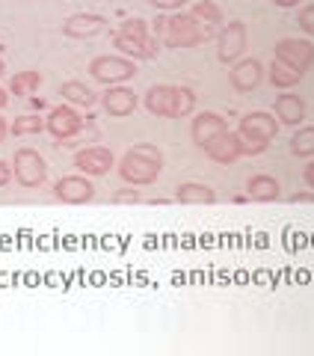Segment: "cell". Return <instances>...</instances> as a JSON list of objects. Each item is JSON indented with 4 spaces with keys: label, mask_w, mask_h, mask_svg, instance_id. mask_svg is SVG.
Returning <instances> with one entry per match:
<instances>
[{
    "label": "cell",
    "mask_w": 314,
    "mask_h": 356,
    "mask_svg": "<svg viewBox=\"0 0 314 356\" xmlns=\"http://www.w3.org/2000/svg\"><path fill=\"white\" fill-rule=\"evenodd\" d=\"M163 166H166V158L154 143H137V146H131L125 154H122V161L116 163V172L125 184L145 187V184H154L157 178H160Z\"/></svg>",
    "instance_id": "cell-1"
},
{
    "label": "cell",
    "mask_w": 314,
    "mask_h": 356,
    "mask_svg": "<svg viewBox=\"0 0 314 356\" xmlns=\"http://www.w3.org/2000/svg\"><path fill=\"white\" fill-rule=\"evenodd\" d=\"M142 104L157 119H187L196 110V92L190 86L175 83H154L145 89Z\"/></svg>",
    "instance_id": "cell-2"
},
{
    "label": "cell",
    "mask_w": 314,
    "mask_h": 356,
    "mask_svg": "<svg viewBox=\"0 0 314 356\" xmlns=\"http://www.w3.org/2000/svg\"><path fill=\"white\" fill-rule=\"evenodd\" d=\"M113 48L122 54V57H128L133 63L140 60H154L157 51H160V39L151 33L149 21L142 18H128L122 21L113 33Z\"/></svg>",
    "instance_id": "cell-3"
},
{
    "label": "cell",
    "mask_w": 314,
    "mask_h": 356,
    "mask_svg": "<svg viewBox=\"0 0 314 356\" xmlns=\"http://www.w3.org/2000/svg\"><path fill=\"white\" fill-rule=\"evenodd\" d=\"M238 134L243 140V158H255V154H264L276 140L279 119L276 113H267V110H252V113L240 116Z\"/></svg>",
    "instance_id": "cell-4"
},
{
    "label": "cell",
    "mask_w": 314,
    "mask_h": 356,
    "mask_svg": "<svg viewBox=\"0 0 314 356\" xmlns=\"http://www.w3.org/2000/svg\"><path fill=\"white\" fill-rule=\"evenodd\" d=\"M160 42H163V48H170V51H190V48L205 44V33H201L199 21L181 9V13L166 15V27H163Z\"/></svg>",
    "instance_id": "cell-5"
},
{
    "label": "cell",
    "mask_w": 314,
    "mask_h": 356,
    "mask_svg": "<svg viewBox=\"0 0 314 356\" xmlns=\"http://www.w3.org/2000/svg\"><path fill=\"white\" fill-rule=\"evenodd\" d=\"M89 74H92V81L104 83V86L128 83L137 77V63L122 57V54H101V57L89 63Z\"/></svg>",
    "instance_id": "cell-6"
},
{
    "label": "cell",
    "mask_w": 314,
    "mask_h": 356,
    "mask_svg": "<svg viewBox=\"0 0 314 356\" xmlns=\"http://www.w3.org/2000/svg\"><path fill=\"white\" fill-rule=\"evenodd\" d=\"M13 175H15V181L21 187L36 191V187H42L44 181H48V163H44V158L36 149L21 146L15 152V158H13Z\"/></svg>",
    "instance_id": "cell-7"
},
{
    "label": "cell",
    "mask_w": 314,
    "mask_h": 356,
    "mask_svg": "<svg viewBox=\"0 0 314 356\" xmlns=\"http://www.w3.org/2000/svg\"><path fill=\"white\" fill-rule=\"evenodd\" d=\"M246 42H249L246 21L234 18V21H229V24H222V30L217 33V60L222 65H234V63L243 57Z\"/></svg>",
    "instance_id": "cell-8"
},
{
    "label": "cell",
    "mask_w": 314,
    "mask_h": 356,
    "mask_svg": "<svg viewBox=\"0 0 314 356\" xmlns=\"http://www.w3.org/2000/svg\"><path fill=\"white\" fill-rule=\"evenodd\" d=\"M273 57L282 60L285 65H290L294 72H299L302 77H306L311 72V65H314V42L297 39V36H285V39L276 42Z\"/></svg>",
    "instance_id": "cell-9"
},
{
    "label": "cell",
    "mask_w": 314,
    "mask_h": 356,
    "mask_svg": "<svg viewBox=\"0 0 314 356\" xmlns=\"http://www.w3.org/2000/svg\"><path fill=\"white\" fill-rule=\"evenodd\" d=\"M44 131L57 143H69L83 131V116L77 113V107H72V104H57L48 113V119H44Z\"/></svg>",
    "instance_id": "cell-10"
},
{
    "label": "cell",
    "mask_w": 314,
    "mask_h": 356,
    "mask_svg": "<svg viewBox=\"0 0 314 356\" xmlns=\"http://www.w3.org/2000/svg\"><path fill=\"white\" fill-rule=\"evenodd\" d=\"M53 196L65 205H86V202H92V196H95V184H92V178L83 172L63 175L53 181Z\"/></svg>",
    "instance_id": "cell-11"
},
{
    "label": "cell",
    "mask_w": 314,
    "mask_h": 356,
    "mask_svg": "<svg viewBox=\"0 0 314 356\" xmlns=\"http://www.w3.org/2000/svg\"><path fill=\"white\" fill-rule=\"evenodd\" d=\"M98 102L110 119H128L133 110L140 107V95L125 83H116V86H107V92L101 95Z\"/></svg>",
    "instance_id": "cell-12"
},
{
    "label": "cell",
    "mask_w": 314,
    "mask_h": 356,
    "mask_svg": "<svg viewBox=\"0 0 314 356\" xmlns=\"http://www.w3.org/2000/svg\"><path fill=\"white\" fill-rule=\"evenodd\" d=\"M264 81V63L255 57H240L229 69V83L234 92H252Z\"/></svg>",
    "instance_id": "cell-13"
},
{
    "label": "cell",
    "mask_w": 314,
    "mask_h": 356,
    "mask_svg": "<svg viewBox=\"0 0 314 356\" xmlns=\"http://www.w3.org/2000/svg\"><path fill=\"white\" fill-rule=\"evenodd\" d=\"M222 131H229V122L220 113H214V110H201V113H196L193 122H190V140H193L199 149L210 146Z\"/></svg>",
    "instance_id": "cell-14"
},
{
    "label": "cell",
    "mask_w": 314,
    "mask_h": 356,
    "mask_svg": "<svg viewBox=\"0 0 314 356\" xmlns=\"http://www.w3.org/2000/svg\"><path fill=\"white\" fill-rule=\"evenodd\" d=\"M74 166H77V172H83L89 178H98V175H107L110 170H113L116 158L107 146H89V149H81L74 154Z\"/></svg>",
    "instance_id": "cell-15"
},
{
    "label": "cell",
    "mask_w": 314,
    "mask_h": 356,
    "mask_svg": "<svg viewBox=\"0 0 314 356\" xmlns=\"http://www.w3.org/2000/svg\"><path fill=\"white\" fill-rule=\"evenodd\" d=\"M107 18L98 13H74L63 21V36L65 39H95L98 33H104Z\"/></svg>",
    "instance_id": "cell-16"
},
{
    "label": "cell",
    "mask_w": 314,
    "mask_h": 356,
    "mask_svg": "<svg viewBox=\"0 0 314 356\" xmlns=\"http://www.w3.org/2000/svg\"><path fill=\"white\" fill-rule=\"evenodd\" d=\"M201 152H205L214 163L231 166L234 161H240V158H243V140H240V134H238V131H222L220 137L210 143V146L201 149Z\"/></svg>",
    "instance_id": "cell-17"
},
{
    "label": "cell",
    "mask_w": 314,
    "mask_h": 356,
    "mask_svg": "<svg viewBox=\"0 0 314 356\" xmlns=\"http://www.w3.org/2000/svg\"><path fill=\"white\" fill-rule=\"evenodd\" d=\"M190 15L199 21L201 33H205V42L217 39V33L222 30V24H226V13H222V6L217 0H196L193 9H190Z\"/></svg>",
    "instance_id": "cell-18"
},
{
    "label": "cell",
    "mask_w": 314,
    "mask_h": 356,
    "mask_svg": "<svg viewBox=\"0 0 314 356\" xmlns=\"http://www.w3.org/2000/svg\"><path fill=\"white\" fill-rule=\"evenodd\" d=\"M273 113H276V119H279V125L297 128V125H302V119H306V102H302V95H294V92L288 89V92L276 95Z\"/></svg>",
    "instance_id": "cell-19"
},
{
    "label": "cell",
    "mask_w": 314,
    "mask_h": 356,
    "mask_svg": "<svg viewBox=\"0 0 314 356\" xmlns=\"http://www.w3.org/2000/svg\"><path fill=\"white\" fill-rule=\"evenodd\" d=\"M246 196L255 199V202H279L282 199V184L273 175L258 172V175H249V181H246Z\"/></svg>",
    "instance_id": "cell-20"
},
{
    "label": "cell",
    "mask_w": 314,
    "mask_h": 356,
    "mask_svg": "<svg viewBox=\"0 0 314 356\" xmlns=\"http://www.w3.org/2000/svg\"><path fill=\"white\" fill-rule=\"evenodd\" d=\"M175 202H181V205H214L217 193H214V187H208L201 181H181L175 187Z\"/></svg>",
    "instance_id": "cell-21"
},
{
    "label": "cell",
    "mask_w": 314,
    "mask_h": 356,
    "mask_svg": "<svg viewBox=\"0 0 314 356\" xmlns=\"http://www.w3.org/2000/svg\"><path fill=\"white\" fill-rule=\"evenodd\" d=\"M60 95H63V102L72 104V107H86L89 110V107L98 104V95L83 81H65L60 86Z\"/></svg>",
    "instance_id": "cell-22"
},
{
    "label": "cell",
    "mask_w": 314,
    "mask_h": 356,
    "mask_svg": "<svg viewBox=\"0 0 314 356\" xmlns=\"http://www.w3.org/2000/svg\"><path fill=\"white\" fill-rule=\"evenodd\" d=\"M44 83V74L36 69H27V72H15L13 81H9V92L15 98H33V92Z\"/></svg>",
    "instance_id": "cell-23"
},
{
    "label": "cell",
    "mask_w": 314,
    "mask_h": 356,
    "mask_svg": "<svg viewBox=\"0 0 314 356\" xmlns=\"http://www.w3.org/2000/svg\"><path fill=\"white\" fill-rule=\"evenodd\" d=\"M267 77H270V83L276 86V89H294L299 81H302V74L299 72H294L290 65H285L282 60H276L273 57V63H270V69H267Z\"/></svg>",
    "instance_id": "cell-24"
},
{
    "label": "cell",
    "mask_w": 314,
    "mask_h": 356,
    "mask_svg": "<svg viewBox=\"0 0 314 356\" xmlns=\"http://www.w3.org/2000/svg\"><path fill=\"white\" fill-rule=\"evenodd\" d=\"M290 154L297 158H314V125H299L290 137Z\"/></svg>",
    "instance_id": "cell-25"
},
{
    "label": "cell",
    "mask_w": 314,
    "mask_h": 356,
    "mask_svg": "<svg viewBox=\"0 0 314 356\" xmlns=\"http://www.w3.org/2000/svg\"><path fill=\"white\" fill-rule=\"evenodd\" d=\"M42 131H44L42 116H18L9 125V134H15V137H30V134H42Z\"/></svg>",
    "instance_id": "cell-26"
},
{
    "label": "cell",
    "mask_w": 314,
    "mask_h": 356,
    "mask_svg": "<svg viewBox=\"0 0 314 356\" xmlns=\"http://www.w3.org/2000/svg\"><path fill=\"white\" fill-rule=\"evenodd\" d=\"M145 3H149L151 9H157V13H181V9L190 3V0H145Z\"/></svg>",
    "instance_id": "cell-27"
},
{
    "label": "cell",
    "mask_w": 314,
    "mask_h": 356,
    "mask_svg": "<svg viewBox=\"0 0 314 356\" xmlns=\"http://www.w3.org/2000/svg\"><path fill=\"white\" fill-rule=\"evenodd\" d=\"M297 24H299L302 33H308V36L314 39V3L299 9V13H297Z\"/></svg>",
    "instance_id": "cell-28"
},
{
    "label": "cell",
    "mask_w": 314,
    "mask_h": 356,
    "mask_svg": "<svg viewBox=\"0 0 314 356\" xmlns=\"http://www.w3.org/2000/svg\"><path fill=\"white\" fill-rule=\"evenodd\" d=\"M140 202H142V196H140V191H133L131 184L125 187V191L113 193V205H140Z\"/></svg>",
    "instance_id": "cell-29"
},
{
    "label": "cell",
    "mask_w": 314,
    "mask_h": 356,
    "mask_svg": "<svg viewBox=\"0 0 314 356\" xmlns=\"http://www.w3.org/2000/svg\"><path fill=\"white\" fill-rule=\"evenodd\" d=\"M9 181H13V166L6 161H0V187H6Z\"/></svg>",
    "instance_id": "cell-30"
},
{
    "label": "cell",
    "mask_w": 314,
    "mask_h": 356,
    "mask_svg": "<svg viewBox=\"0 0 314 356\" xmlns=\"http://www.w3.org/2000/svg\"><path fill=\"white\" fill-rule=\"evenodd\" d=\"M302 181H306L311 191H314V158L306 163V170H302Z\"/></svg>",
    "instance_id": "cell-31"
},
{
    "label": "cell",
    "mask_w": 314,
    "mask_h": 356,
    "mask_svg": "<svg viewBox=\"0 0 314 356\" xmlns=\"http://www.w3.org/2000/svg\"><path fill=\"white\" fill-rule=\"evenodd\" d=\"M290 202H294V205H311L314 193H290Z\"/></svg>",
    "instance_id": "cell-32"
},
{
    "label": "cell",
    "mask_w": 314,
    "mask_h": 356,
    "mask_svg": "<svg viewBox=\"0 0 314 356\" xmlns=\"http://www.w3.org/2000/svg\"><path fill=\"white\" fill-rule=\"evenodd\" d=\"M302 3V0H273V6H279V9H297Z\"/></svg>",
    "instance_id": "cell-33"
},
{
    "label": "cell",
    "mask_w": 314,
    "mask_h": 356,
    "mask_svg": "<svg viewBox=\"0 0 314 356\" xmlns=\"http://www.w3.org/2000/svg\"><path fill=\"white\" fill-rule=\"evenodd\" d=\"M6 134H9V125H6V119H3V116H0V143H3V140H6Z\"/></svg>",
    "instance_id": "cell-34"
},
{
    "label": "cell",
    "mask_w": 314,
    "mask_h": 356,
    "mask_svg": "<svg viewBox=\"0 0 314 356\" xmlns=\"http://www.w3.org/2000/svg\"><path fill=\"white\" fill-rule=\"evenodd\" d=\"M9 104V92H6V89L3 86H0V110H3Z\"/></svg>",
    "instance_id": "cell-35"
},
{
    "label": "cell",
    "mask_w": 314,
    "mask_h": 356,
    "mask_svg": "<svg viewBox=\"0 0 314 356\" xmlns=\"http://www.w3.org/2000/svg\"><path fill=\"white\" fill-rule=\"evenodd\" d=\"M3 72H6V63H3V60H0V77H3Z\"/></svg>",
    "instance_id": "cell-36"
}]
</instances>
